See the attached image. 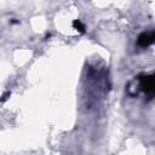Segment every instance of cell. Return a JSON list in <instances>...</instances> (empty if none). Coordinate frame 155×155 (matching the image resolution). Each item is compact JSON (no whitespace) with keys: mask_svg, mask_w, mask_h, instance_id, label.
Wrapping results in <instances>:
<instances>
[{"mask_svg":"<svg viewBox=\"0 0 155 155\" xmlns=\"http://www.w3.org/2000/svg\"><path fill=\"white\" fill-rule=\"evenodd\" d=\"M154 42H155V30L144 31L137 39V44L140 47H147V46H149V45H151Z\"/></svg>","mask_w":155,"mask_h":155,"instance_id":"cell-2","label":"cell"},{"mask_svg":"<svg viewBox=\"0 0 155 155\" xmlns=\"http://www.w3.org/2000/svg\"><path fill=\"white\" fill-rule=\"evenodd\" d=\"M138 88L149 97H155V73L150 75H139L137 78Z\"/></svg>","mask_w":155,"mask_h":155,"instance_id":"cell-1","label":"cell"},{"mask_svg":"<svg viewBox=\"0 0 155 155\" xmlns=\"http://www.w3.org/2000/svg\"><path fill=\"white\" fill-rule=\"evenodd\" d=\"M73 27L79 31V33H81V34H84L86 30H85V25L80 22V19H74L73 21Z\"/></svg>","mask_w":155,"mask_h":155,"instance_id":"cell-3","label":"cell"}]
</instances>
